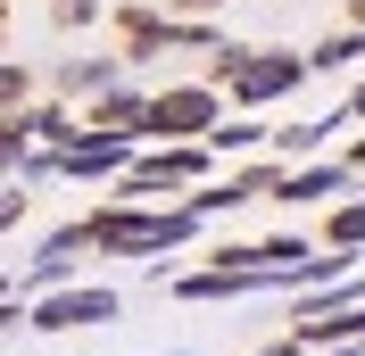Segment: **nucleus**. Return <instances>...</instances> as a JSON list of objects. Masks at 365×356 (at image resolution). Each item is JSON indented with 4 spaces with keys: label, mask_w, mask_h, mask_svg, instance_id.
<instances>
[{
    "label": "nucleus",
    "mask_w": 365,
    "mask_h": 356,
    "mask_svg": "<svg viewBox=\"0 0 365 356\" xmlns=\"http://www.w3.org/2000/svg\"><path fill=\"white\" fill-rule=\"evenodd\" d=\"M341 182H349V166H299V174L274 182V199H282V207H307V199H332Z\"/></svg>",
    "instance_id": "obj_6"
},
{
    "label": "nucleus",
    "mask_w": 365,
    "mask_h": 356,
    "mask_svg": "<svg viewBox=\"0 0 365 356\" xmlns=\"http://www.w3.org/2000/svg\"><path fill=\"white\" fill-rule=\"evenodd\" d=\"M200 174V150H166V157H141L133 174H125V199H158V191H175V182Z\"/></svg>",
    "instance_id": "obj_5"
},
{
    "label": "nucleus",
    "mask_w": 365,
    "mask_h": 356,
    "mask_svg": "<svg viewBox=\"0 0 365 356\" xmlns=\"http://www.w3.org/2000/svg\"><path fill=\"white\" fill-rule=\"evenodd\" d=\"M108 315H116L108 290H58L34 307V332H75V323H108Z\"/></svg>",
    "instance_id": "obj_4"
},
{
    "label": "nucleus",
    "mask_w": 365,
    "mask_h": 356,
    "mask_svg": "<svg viewBox=\"0 0 365 356\" xmlns=\"http://www.w3.org/2000/svg\"><path fill=\"white\" fill-rule=\"evenodd\" d=\"M175 17H207V9H225V0H166Z\"/></svg>",
    "instance_id": "obj_13"
},
{
    "label": "nucleus",
    "mask_w": 365,
    "mask_h": 356,
    "mask_svg": "<svg viewBox=\"0 0 365 356\" xmlns=\"http://www.w3.org/2000/svg\"><path fill=\"white\" fill-rule=\"evenodd\" d=\"M141 133L158 141H216V83H166L141 116Z\"/></svg>",
    "instance_id": "obj_3"
},
{
    "label": "nucleus",
    "mask_w": 365,
    "mask_h": 356,
    "mask_svg": "<svg viewBox=\"0 0 365 356\" xmlns=\"http://www.w3.org/2000/svg\"><path fill=\"white\" fill-rule=\"evenodd\" d=\"M25 91H34V83H25V67L0 75V100H9V116H25Z\"/></svg>",
    "instance_id": "obj_11"
},
{
    "label": "nucleus",
    "mask_w": 365,
    "mask_h": 356,
    "mask_svg": "<svg viewBox=\"0 0 365 356\" xmlns=\"http://www.w3.org/2000/svg\"><path fill=\"white\" fill-rule=\"evenodd\" d=\"M191 224H200V216H141V207H100V216H91V224H75V232H83V248L150 257V248H175V241H191Z\"/></svg>",
    "instance_id": "obj_2"
},
{
    "label": "nucleus",
    "mask_w": 365,
    "mask_h": 356,
    "mask_svg": "<svg viewBox=\"0 0 365 356\" xmlns=\"http://www.w3.org/2000/svg\"><path fill=\"white\" fill-rule=\"evenodd\" d=\"M349 174H365V141H357V150H349Z\"/></svg>",
    "instance_id": "obj_14"
},
{
    "label": "nucleus",
    "mask_w": 365,
    "mask_h": 356,
    "mask_svg": "<svg viewBox=\"0 0 365 356\" xmlns=\"http://www.w3.org/2000/svg\"><path fill=\"white\" fill-rule=\"evenodd\" d=\"M116 42H125V58H150L158 42H175V25L150 17V9H116Z\"/></svg>",
    "instance_id": "obj_7"
},
{
    "label": "nucleus",
    "mask_w": 365,
    "mask_h": 356,
    "mask_svg": "<svg viewBox=\"0 0 365 356\" xmlns=\"http://www.w3.org/2000/svg\"><path fill=\"white\" fill-rule=\"evenodd\" d=\"M299 75H307V67H299V50H241V42H216V50H207V83H232L241 108L282 100Z\"/></svg>",
    "instance_id": "obj_1"
},
{
    "label": "nucleus",
    "mask_w": 365,
    "mask_h": 356,
    "mask_svg": "<svg viewBox=\"0 0 365 356\" xmlns=\"http://www.w3.org/2000/svg\"><path fill=\"white\" fill-rule=\"evenodd\" d=\"M50 17L58 25H91V0H50Z\"/></svg>",
    "instance_id": "obj_12"
},
{
    "label": "nucleus",
    "mask_w": 365,
    "mask_h": 356,
    "mask_svg": "<svg viewBox=\"0 0 365 356\" xmlns=\"http://www.w3.org/2000/svg\"><path fill=\"white\" fill-rule=\"evenodd\" d=\"M349 116H365V91H357V100H349Z\"/></svg>",
    "instance_id": "obj_16"
},
{
    "label": "nucleus",
    "mask_w": 365,
    "mask_h": 356,
    "mask_svg": "<svg viewBox=\"0 0 365 356\" xmlns=\"http://www.w3.org/2000/svg\"><path fill=\"white\" fill-rule=\"evenodd\" d=\"M357 50H365V25H357V33H332V42H316V67H349Z\"/></svg>",
    "instance_id": "obj_10"
},
{
    "label": "nucleus",
    "mask_w": 365,
    "mask_h": 356,
    "mask_svg": "<svg viewBox=\"0 0 365 356\" xmlns=\"http://www.w3.org/2000/svg\"><path fill=\"white\" fill-rule=\"evenodd\" d=\"M324 241H332V248H357V241H365V199H357V207H332Z\"/></svg>",
    "instance_id": "obj_9"
},
{
    "label": "nucleus",
    "mask_w": 365,
    "mask_h": 356,
    "mask_svg": "<svg viewBox=\"0 0 365 356\" xmlns=\"http://www.w3.org/2000/svg\"><path fill=\"white\" fill-rule=\"evenodd\" d=\"M349 25H365V0H349Z\"/></svg>",
    "instance_id": "obj_15"
},
{
    "label": "nucleus",
    "mask_w": 365,
    "mask_h": 356,
    "mask_svg": "<svg viewBox=\"0 0 365 356\" xmlns=\"http://www.w3.org/2000/svg\"><path fill=\"white\" fill-rule=\"evenodd\" d=\"M108 75H116V58H67L58 83H67V91H108Z\"/></svg>",
    "instance_id": "obj_8"
}]
</instances>
